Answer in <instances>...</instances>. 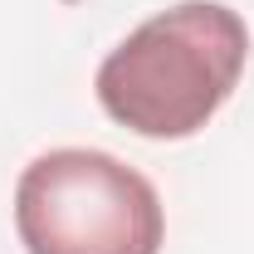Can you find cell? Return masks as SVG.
<instances>
[{
	"mask_svg": "<svg viewBox=\"0 0 254 254\" xmlns=\"http://www.w3.org/2000/svg\"><path fill=\"white\" fill-rule=\"evenodd\" d=\"M250 59V30L220 0H181L152 15L98 64L93 93L137 137L176 142L225 108Z\"/></svg>",
	"mask_w": 254,
	"mask_h": 254,
	"instance_id": "6da1fadb",
	"label": "cell"
},
{
	"mask_svg": "<svg viewBox=\"0 0 254 254\" xmlns=\"http://www.w3.org/2000/svg\"><path fill=\"white\" fill-rule=\"evenodd\" d=\"M25 254H161L166 210L157 186L98 147H54L15 181Z\"/></svg>",
	"mask_w": 254,
	"mask_h": 254,
	"instance_id": "7a4b0ae2",
	"label": "cell"
}]
</instances>
